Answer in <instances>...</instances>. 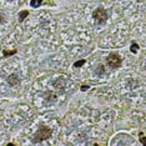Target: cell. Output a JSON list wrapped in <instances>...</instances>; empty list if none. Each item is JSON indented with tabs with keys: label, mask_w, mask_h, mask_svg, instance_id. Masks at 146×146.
<instances>
[{
	"label": "cell",
	"mask_w": 146,
	"mask_h": 146,
	"mask_svg": "<svg viewBox=\"0 0 146 146\" xmlns=\"http://www.w3.org/2000/svg\"><path fill=\"white\" fill-rule=\"evenodd\" d=\"M51 135H52V130H51V129L46 127V126H41V127L35 132L34 139H33V142L36 144V142H41L44 140H48V139L51 137Z\"/></svg>",
	"instance_id": "6da1fadb"
},
{
	"label": "cell",
	"mask_w": 146,
	"mask_h": 146,
	"mask_svg": "<svg viewBox=\"0 0 146 146\" xmlns=\"http://www.w3.org/2000/svg\"><path fill=\"white\" fill-rule=\"evenodd\" d=\"M137 50H139V45L136 44V42H132V45H131V48H130V51L134 52V54H136Z\"/></svg>",
	"instance_id": "9c48e42d"
},
{
	"label": "cell",
	"mask_w": 146,
	"mask_h": 146,
	"mask_svg": "<svg viewBox=\"0 0 146 146\" xmlns=\"http://www.w3.org/2000/svg\"><path fill=\"white\" fill-rule=\"evenodd\" d=\"M106 62H108L109 68L119 69L121 66L122 59L120 58V55H119V54H116V52H111V54H109V56L106 58Z\"/></svg>",
	"instance_id": "3957f363"
},
{
	"label": "cell",
	"mask_w": 146,
	"mask_h": 146,
	"mask_svg": "<svg viewBox=\"0 0 146 146\" xmlns=\"http://www.w3.org/2000/svg\"><path fill=\"white\" fill-rule=\"evenodd\" d=\"M139 135H140V142H141L142 145H145V136H144V134H142V132H140Z\"/></svg>",
	"instance_id": "8fae6325"
},
{
	"label": "cell",
	"mask_w": 146,
	"mask_h": 146,
	"mask_svg": "<svg viewBox=\"0 0 146 146\" xmlns=\"http://www.w3.org/2000/svg\"><path fill=\"white\" fill-rule=\"evenodd\" d=\"M8 1H13V0H8Z\"/></svg>",
	"instance_id": "5bb4252c"
},
{
	"label": "cell",
	"mask_w": 146,
	"mask_h": 146,
	"mask_svg": "<svg viewBox=\"0 0 146 146\" xmlns=\"http://www.w3.org/2000/svg\"><path fill=\"white\" fill-rule=\"evenodd\" d=\"M4 21H5L4 16H3V14H1V13H0V24H1V23H4Z\"/></svg>",
	"instance_id": "4fadbf2b"
},
{
	"label": "cell",
	"mask_w": 146,
	"mask_h": 146,
	"mask_svg": "<svg viewBox=\"0 0 146 146\" xmlns=\"http://www.w3.org/2000/svg\"><path fill=\"white\" fill-rule=\"evenodd\" d=\"M16 52H18V50H3V55L5 56H11V55H15Z\"/></svg>",
	"instance_id": "52a82bcc"
},
{
	"label": "cell",
	"mask_w": 146,
	"mask_h": 146,
	"mask_svg": "<svg viewBox=\"0 0 146 146\" xmlns=\"http://www.w3.org/2000/svg\"><path fill=\"white\" fill-rule=\"evenodd\" d=\"M89 88H90L89 85H82V86H81V91H86V90H89Z\"/></svg>",
	"instance_id": "7c38bea8"
},
{
	"label": "cell",
	"mask_w": 146,
	"mask_h": 146,
	"mask_svg": "<svg viewBox=\"0 0 146 146\" xmlns=\"http://www.w3.org/2000/svg\"><path fill=\"white\" fill-rule=\"evenodd\" d=\"M42 4V0H30V6L31 8H39Z\"/></svg>",
	"instance_id": "8992f818"
},
{
	"label": "cell",
	"mask_w": 146,
	"mask_h": 146,
	"mask_svg": "<svg viewBox=\"0 0 146 146\" xmlns=\"http://www.w3.org/2000/svg\"><path fill=\"white\" fill-rule=\"evenodd\" d=\"M104 72H105V68H104L102 65H99L98 69H96V74H98L99 76H101L102 74H104Z\"/></svg>",
	"instance_id": "ba28073f"
},
{
	"label": "cell",
	"mask_w": 146,
	"mask_h": 146,
	"mask_svg": "<svg viewBox=\"0 0 146 146\" xmlns=\"http://www.w3.org/2000/svg\"><path fill=\"white\" fill-rule=\"evenodd\" d=\"M20 82V79H19V76L16 74H11L10 76L8 78V84L10 86H16Z\"/></svg>",
	"instance_id": "277c9868"
},
{
	"label": "cell",
	"mask_w": 146,
	"mask_h": 146,
	"mask_svg": "<svg viewBox=\"0 0 146 146\" xmlns=\"http://www.w3.org/2000/svg\"><path fill=\"white\" fill-rule=\"evenodd\" d=\"M92 18H94V20L98 23V24H105L106 20H108V13H106L105 8L99 6L98 9H95V10L92 11Z\"/></svg>",
	"instance_id": "7a4b0ae2"
},
{
	"label": "cell",
	"mask_w": 146,
	"mask_h": 146,
	"mask_svg": "<svg viewBox=\"0 0 146 146\" xmlns=\"http://www.w3.org/2000/svg\"><path fill=\"white\" fill-rule=\"evenodd\" d=\"M85 62H86V60H84V59H82V60L76 61L75 64H74V68H81L82 65H85Z\"/></svg>",
	"instance_id": "30bf717a"
},
{
	"label": "cell",
	"mask_w": 146,
	"mask_h": 146,
	"mask_svg": "<svg viewBox=\"0 0 146 146\" xmlns=\"http://www.w3.org/2000/svg\"><path fill=\"white\" fill-rule=\"evenodd\" d=\"M28 16H29V11L28 10H21L20 13H19V23H23L26 18H28Z\"/></svg>",
	"instance_id": "5b68a950"
}]
</instances>
